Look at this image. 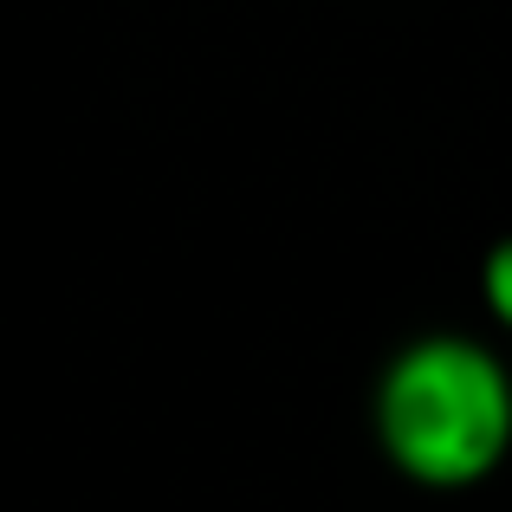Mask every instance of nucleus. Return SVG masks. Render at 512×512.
<instances>
[{
  "mask_svg": "<svg viewBox=\"0 0 512 512\" xmlns=\"http://www.w3.org/2000/svg\"><path fill=\"white\" fill-rule=\"evenodd\" d=\"M383 454L415 487H480L512 454V376L474 338H422L376 383Z\"/></svg>",
  "mask_w": 512,
  "mask_h": 512,
  "instance_id": "nucleus-1",
  "label": "nucleus"
},
{
  "mask_svg": "<svg viewBox=\"0 0 512 512\" xmlns=\"http://www.w3.org/2000/svg\"><path fill=\"white\" fill-rule=\"evenodd\" d=\"M480 292H487V312L512 331V240L487 253V273H480Z\"/></svg>",
  "mask_w": 512,
  "mask_h": 512,
  "instance_id": "nucleus-2",
  "label": "nucleus"
}]
</instances>
